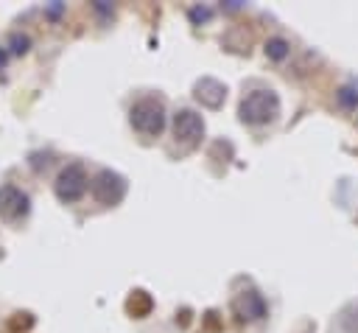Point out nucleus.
<instances>
[{
  "label": "nucleus",
  "mask_w": 358,
  "mask_h": 333,
  "mask_svg": "<svg viewBox=\"0 0 358 333\" xmlns=\"http://www.w3.org/2000/svg\"><path fill=\"white\" fill-rule=\"evenodd\" d=\"M129 123L146 138H160L165 129V104L160 98H140L129 109Z\"/></svg>",
  "instance_id": "obj_1"
},
{
  "label": "nucleus",
  "mask_w": 358,
  "mask_h": 333,
  "mask_svg": "<svg viewBox=\"0 0 358 333\" xmlns=\"http://www.w3.org/2000/svg\"><path fill=\"white\" fill-rule=\"evenodd\" d=\"M238 115L249 126H263V123H269L280 115V98L271 90H255V93L241 98Z\"/></svg>",
  "instance_id": "obj_2"
},
{
  "label": "nucleus",
  "mask_w": 358,
  "mask_h": 333,
  "mask_svg": "<svg viewBox=\"0 0 358 333\" xmlns=\"http://www.w3.org/2000/svg\"><path fill=\"white\" fill-rule=\"evenodd\" d=\"M87 182H90V179H87L84 165H82V163H70V165H64V168L59 171L53 188H56V196L62 199V202L70 205V202H79V199L84 196Z\"/></svg>",
  "instance_id": "obj_3"
},
{
  "label": "nucleus",
  "mask_w": 358,
  "mask_h": 333,
  "mask_svg": "<svg viewBox=\"0 0 358 333\" xmlns=\"http://www.w3.org/2000/svg\"><path fill=\"white\" fill-rule=\"evenodd\" d=\"M90 190H93V196L98 199L101 205H118L120 199L126 196V179H123L120 174L104 168V171H98V174L93 177Z\"/></svg>",
  "instance_id": "obj_4"
},
{
  "label": "nucleus",
  "mask_w": 358,
  "mask_h": 333,
  "mask_svg": "<svg viewBox=\"0 0 358 333\" xmlns=\"http://www.w3.org/2000/svg\"><path fill=\"white\" fill-rule=\"evenodd\" d=\"M174 138L185 146H196L204 138V120L193 109H179L174 115Z\"/></svg>",
  "instance_id": "obj_5"
},
{
  "label": "nucleus",
  "mask_w": 358,
  "mask_h": 333,
  "mask_svg": "<svg viewBox=\"0 0 358 333\" xmlns=\"http://www.w3.org/2000/svg\"><path fill=\"white\" fill-rule=\"evenodd\" d=\"M28 213V196L17 185H3L0 188V219H20Z\"/></svg>",
  "instance_id": "obj_6"
},
{
  "label": "nucleus",
  "mask_w": 358,
  "mask_h": 333,
  "mask_svg": "<svg viewBox=\"0 0 358 333\" xmlns=\"http://www.w3.org/2000/svg\"><path fill=\"white\" fill-rule=\"evenodd\" d=\"M193 96H196V101H199L202 107L219 109V107L224 104V98H227V87H224L222 82H216V79H202V82H196Z\"/></svg>",
  "instance_id": "obj_7"
},
{
  "label": "nucleus",
  "mask_w": 358,
  "mask_h": 333,
  "mask_svg": "<svg viewBox=\"0 0 358 333\" xmlns=\"http://www.w3.org/2000/svg\"><path fill=\"white\" fill-rule=\"evenodd\" d=\"M235 314L241 316V319H249V322H255V319H263L266 316V300L258 294V291H241L238 297H235Z\"/></svg>",
  "instance_id": "obj_8"
},
{
  "label": "nucleus",
  "mask_w": 358,
  "mask_h": 333,
  "mask_svg": "<svg viewBox=\"0 0 358 333\" xmlns=\"http://www.w3.org/2000/svg\"><path fill=\"white\" fill-rule=\"evenodd\" d=\"M152 297L146 294V291H134L132 297H129V314H134L137 319H143V316H149V311H152Z\"/></svg>",
  "instance_id": "obj_9"
},
{
  "label": "nucleus",
  "mask_w": 358,
  "mask_h": 333,
  "mask_svg": "<svg viewBox=\"0 0 358 333\" xmlns=\"http://www.w3.org/2000/svg\"><path fill=\"white\" fill-rule=\"evenodd\" d=\"M289 53H292L289 39H283V37H271V39L266 42V56H269L271 62H283Z\"/></svg>",
  "instance_id": "obj_10"
},
{
  "label": "nucleus",
  "mask_w": 358,
  "mask_h": 333,
  "mask_svg": "<svg viewBox=\"0 0 358 333\" xmlns=\"http://www.w3.org/2000/svg\"><path fill=\"white\" fill-rule=\"evenodd\" d=\"M336 104H339L341 109H347V112L358 109V90H355V87H350V84L339 87V90H336Z\"/></svg>",
  "instance_id": "obj_11"
},
{
  "label": "nucleus",
  "mask_w": 358,
  "mask_h": 333,
  "mask_svg": "<svg viewBox=\"0 0 358 333\" xmlns=\"http://www.w3.org/2000/svg\"><path fill=\"white\" fill-rule=\"evenodd\" d=\"M12 45H15V53H28L31 39H28V37H23V34H15V37H12Z\"/></svg>",
  "instance_id": "obj_12"
},
{
  "label": "nucleus",
  "mask_w": 358,
  "mask_h": 333,
  "mask_svg": "<svg viewBox=\"0 0 358 333\" xmlns=\"http://www.w3.org/2000/svg\"><path fill=\"white\" fill-rule=\"evenodd\" d=\"M190 17H193V23H202V20H210V17H213V12H210V9H199V6H196V9H190Z\"/></svg>",
  "instance_id": "obj_13"
},
{
  "label": "nucleus",
  "mask_w": 358,
  "mask_h": 333,
  "mask_svg": "<svg viewBox=\"0 0 358 333\" xmlns=\"http://www.w3.org/2000/svg\"><path fill=\"white\" fill-rule=\"evenodd\" d=\"M204 322H207V327H210V330H219V319H216V311H210Z\"/></svg>",
  "instance_id": "obj_14"
},
{
  "label": "nucleus",
  "mask_w": 358,
  "mask_h": 333,
  "mask_svg": "<svg viewBox=\"0 0 358 333\" xmlns=\"http://www.w3.org/2000/svg\"><path fill=\"white\" fill-rule=\"evenodd\" d=\"M6 59H9V53H6L3 48H0V68H6Z\"/></svg>",
  "instance_id": "obj_15"
}]
</instances>
